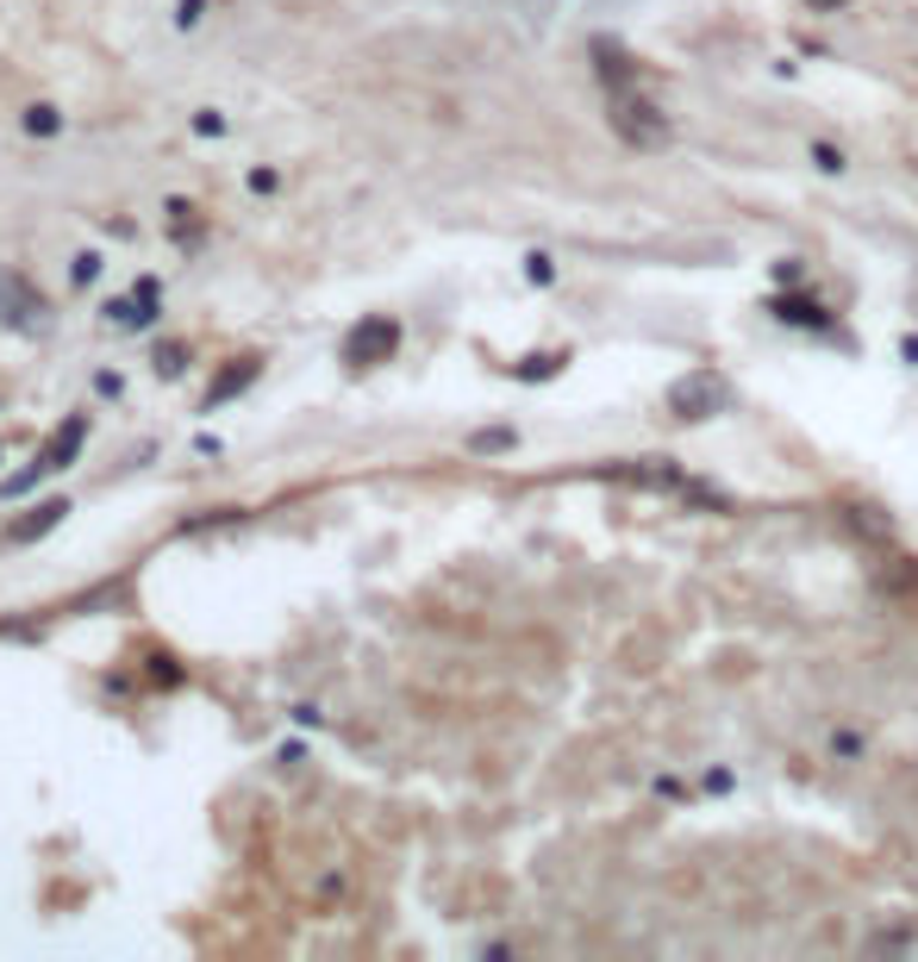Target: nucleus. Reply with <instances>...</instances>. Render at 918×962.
<instances>
[{
	"instance_id": "obj_1",
	"label": "nucleus",
	"mask_w": 918,
	"mask_h": 962,
	"mask_svg": "<svg viewBox=\"0 0 918 962\" xmlns=\"http://www.w3.org/2000/svg\"><path fill=\"white\" fill-rule=\"evenodd\" d=\"M600 56V81H606V101H613V126L631 138V144H663L669 138V126H663V113L650 106V94L638 88V76H631V63H625L613 45H594Z\"/></svg>"
},
{
	"instance_id": "obj_2",
	"label": "nucleus",
	"mask_w": 918,
	"mask_h": 962,
	"mask_svg": "<svg viewBox=\"0 0 918 962\" xmlns=\"http://www.w3.org/2000/svg\"><path fill=\"white\" fill-rule=\"evenodd\" d=\"M81 438H88V413H70V419H63V426H56V431L45 438V451H38V463H32L25 476H13V481H7V494H25V488H32L38 476H56V469H70V463H75V451H81Z\"/></svg>"
},
{
	"instance_id": "obj_3",
	"label": "nucleus",
	"mask_w": 918,
	"mask_h": 962,
	"mask_svg": "<svg viewBox=\"0 0 918 962\" xmlns=\"http://www.w3.org/2000/svg\"><path fill=\"white\" fill-rule=\"evenodd\" d=\"M394 351H400V326L388 319V313H369V319L344 338V363L350 369H375V363H388Z\"/></svg>"
},
{
	"instance_id": "obj_4",
	"label": "nucleus",
	"mask_w": 918,
	"mask_h": 962,
	"mask_svg": "<svg viewBox=\"0 0 918 962\" xmlns=\"http://www.w3.org/2000/svg\"><path fill=\"white\" fill-rule=\"evenodd\" d=\"M0 319H7V326H20V331L45 326V301H38L20 276H7V269H0Z\"/></svg>"
},
{
	"instance_id": "obj_5",
	"label": "nucleus",
	"mask_w": 918,
	"mask_h": 962,
	"mask_svg": "<svg viewBox=\"0 0 918 962\" xmlns=\"http://www.w3.org/2000/svg\"><path fill=\"white\" fill-rule=\"evenodd\" d=\"M700 401H719V381H713V376H694V381H681V388H675V413L700 419V413H694Z\"/></svg>"
},
{
	"instance_id": "obj_6",
	"label": "nucleus",
	"mask_w": 918,
	"mask_h": 962,
	"mask_svg": "<svg viewBox=\"0 0 918 962\" xmlns=\"http://www.w3.org/2000/svg\"><path fill=\"white\" fill-rule=\"evenodd\" d=\"M63 512H70V507H63V501H45V507H38V519H20V526H13V532H7V537H13V544H32V537H45L50 526L63 519Z\"/></svg>"
},
{
	"instance_id": "obj_7",
	"label": "nucleus",
	"mask_w": 918,
	"mask_h": 962,
	"mask_svg": "<svg viewBox=\"0 0 918 962\" xmlns=\"http://www.w3.org/2000/svg\"><path fill=\"white\" fill-rule=\"evenodd\" d=\"M250 376H256V363H244V369H225V376H219V381H213V394H206V406H219V401H225V394H238V388H244V381H250Z\"/></svg>"
},
{
	"instance_id": "obj_8",
	"label": "nucleus",
	"mask_w": 918,
	"mask_h": 962,
	"mask_svg": "<svg viewBox=\"0 0 918 962\" xmlns=\"http://www.w3.org/2000/svg\"><path fill=\"white\" fill-rule=\"evenodd\" d=\"M25 126L45 131V138H50V131H56V113H50V106H32V113H25Z\"/></svg>"
},
{
	"instance_id": "obj_9",
	"label": "nucleus",
	"mask_w": 918,
	"mask_h": 962,
	"mask_svg": "<svg viewBox=\"0 0 918 962\" xmlns=\"http://www.w3.org/2000/svg\"><path fill=\"white\" fill-rule=\"evenodd\" d=\"M506 444H513V431H481L475 438V451H506Z\"/></svg>"
},
{
	"instance_id": "obj_10",
	"label": "nucleus",
	"mask_w": 918,
	"mask_h": 962,
	"mask_svg": "<svg viewBox=\"0 0 918 962\" xmlns=\"http://www.w3.org/2000/svg\"><path fill=\"white\" fill-rule=\"evenodd\" d=\"M825 7H844V0H825Z\"/></svg>"
}]
</instances>
